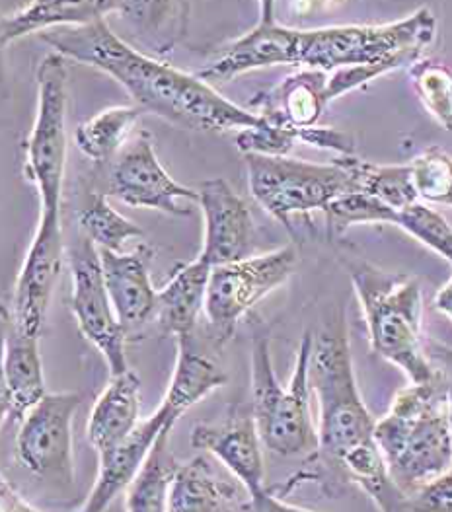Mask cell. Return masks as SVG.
Segmentation results:
<instances>
[{
	"mask_svg": "<svg viewBox=\"0 0 452 512\" xmlns=\"http://www.w3.org/2000/svg\"><path fill=\"white\" fill-rule=\"evenodd\" d=\"M310 388L318 402L316 452L306 458L299 474L269 489L283 497L306 481H316L324 487L341 481L363 489L380 512L406 509L408 499L392 483L378 450L377 421L361 398L343 326L314 337Z\"/></svg>",
	"mask_w": 452,
	"mask_h": 512,
	"instance_id": "6da1fadb",
	"label": "cell"
},
{
	"mask_svg": "<svg viewBox=\"0 0 452 512\" xmlns=\"http://www.w3.org/2000/svg\"><path fill=\"white\" fill-rule=\"evenodd\" d=\"M39 37L61 57L110 74L129 92L139 110L178 127L223 133L260 123L254 111L232 104L195 74L178 71L127 45L113 34L106 20L55 28Z\"/></svg>",
	"mask_w": 452,
	"mask_h": 512,
	"instance_id": "7a4b0ae2",
	"label": "cell"
},
{
	"mask_svg": "<svg viewBox=\"0 0 452 512\" xmlns=\"http://www.w3.org/2000/svg\"><path fill=\"white\" fill-rule=\"evenodd\" d=\"M375 440L388 476L406 499L452 470L447 376L400 390L375 423Z\"/></svg>",
	"mask_w": 452,
	"mask_h": 512,
	"instance_id": "3957f363",
	"label": "cell"
},
{
	"mask_svg": "<svg viewBox=\"0 0 452 512\" xmlns=\"http://www.w3.org/2000/svg\"><path fill=\"white\" fill-rule=\"evenodd\" d=\"M371 349L402 368L412 384H431L445 376L423 343V294L415 277L382 271L367 261L349 265Z\"/></svg>",
	"mask_w": 452,
	"mask_h": 512,
	"instance_id": "277c9868",
	"label": "cell"
},
{
	"mask_svg": "<svg viewBox=\"0 0 452 512\" xmlns=\"http://www.w3.org/2000/svg\"><path fill=\"white\" fill-rule=\"evenodd\" d=\"M437 32L429 8L390 24H353L302 30L301 65L334 73L349 67H382L388 73L421 61Z\"/></svg>",
	"mask_w": 452,
	"mask_h": 512,
	"instance_id": "5b68a950",
	"label": "cell"
},
{
	"mask_svg": "<svg viewBox=\"0 0 452 512\" xmlns=\"http://www.w3.org/2000/svg\"><path fill=\"white\" fill-rule=\"evenodd\" d=\"M314 337L304 333L287 386L275 376L269 335L262 324L252 335V419L265 448L277 456H310L318 437L310 415V357Z\"/></svg>",
	"mask_w": 452,
	"mask_h": 512,
	"instance_id": "8992f818",
	"label": "cell"
},
{
	"mask_svg": "<svg viewBox=\"0 0 452 512\" xmlns=\"http://www.w3.org/2000/svg\"><path fill=\"white\" fill-rule=\"evenodd\" d=\"M252 197L291 230L293 215L326 211L332 201L355 191L351 176L336 164H314L289 156L246 154Z\"/></svg>",
	"mask_w": 452,
	"mask_h": 512,
	"instance_id": "52a82bcc",
	"label": "cell"
},
{
	"mask_svg": "<svg viewBox=\"0 0 452 512\" xmlns=\"http://www.w3.org/2000/svg\"><path fill=\"white\" fill-rule=\"evenodd\" d=\"M67 59L43 57L38 69V113L26 147V174L38 187L41 213H61L67 170Z\"/></svg>",
	"mask_w": 452,
	"mask_h": 512,
	"instance_id": "ba28073f",
	"label": "cell"
},
{
	"mask_svg": "<svg viewBox=\"0 0 452 512\" xmlns=\"http://www.w3.org/2000/svg\"><path fill=\"white\" fill-rule=\"evenodd\" d=\"M297 263V250L285 246L265 256L213 267L203 310L211 339L223 349L240 320L267 294L285 285L295 273Z\"/></svg>",
	"mask_w": 452,
	"mask_h": 512,
	"instance_id": "9c48e42d",
	"label": "cell"
},
{
	"mask_svg": "<svg viewBox=\"0 0 452 512\" xmlns=\"http://www.w3.org/2000/svg\"><path fill=\"white\" fill-rule=\"evenodd\" d=\"M78 403L75 392L47 394L22 419L16 437V462L59 489L75 485L73 419Z\"/></svg>",
	"mask_w": 452,
	"mask_h": 512,
	"instance_id": "30bf717a",
	"label": "cell"
},
{
	"mask_svg": "<svg viewBox=\"0 0 452 512\" xmlns=\"http://www.w3.org/2000/svg\"><path fill=\"white\" fill-rule=\"evenodd\" d=\"M73 296L71 308L75 314L78 330L88 343H92L104 357L112 376L127 370L125 341L127 331L119 324L113 310L110 294L106 289L100 252L80 232L75 246L69 252Z\"/></svg>",
	"mask_w": 452,
	"mask_h": 512,
	"instance_id": "8fae6325",
	"label": "cell"
},
{
	"mask_svg": "<svg viewBox=\"0 0 452 512\" xmlns=\"http://www.w3.org/2000/svg\"><path fill=\"white\" fill-rule=\"evenodd\" d=\"M110 195L133 209H152L170 217H189L197 203L195 189L176 182L160 164L152 135L139 131L115 156L110 170Z\"/></svg>",
	"mask_w": 452,
	"mask_h": 512,
	"instance_id": "7c38bea8",
	"label": "cell"
},
{
	"mask_svg": "<svg viewBox=\"0 0 452 512\" xmlns=\"http://www.w3.org/2000/svg\"><path fill=\"white\" fill-rule=\"evenodd\" d=\"M63 254L61 213H41L12 294V326L24 335L39 337L43 330L45 314L63 269Z\"/></svg>",
	"mask_w": 452,
	"mask_h": 512,
	"instance_id": "4fadbf2b",
	"label": "cell"
},
{
	"mask_svg": "<svg viewBox=\"0 0 452 512\" xmlns=\"http://www.w3.org/2000/svg\"><path fill=\"white\" fill-rule=\"evenodd\" d=\"M301 36L302 30L277 22L273 2H262L254 30L225 45L195 76L215 88L256 69L301 65Z\"/></svg>",
	"mask_w": 452,
	"mask_h": 512,
	"instance_id": "5bb4252c",
	"label": "cell"
},
{
	"mask_svg": "<svg viewBox=\"0 0 452 512\" xmlns=\"http://www.w3.org/2000/svg\"><path fill=\"white\" fill-rule=\"evenodd\" d=\"M205 220V242L199 259L211 269L248 259L254 246V220L246 201L223 180H207L197 191Z\"/></svg>",
	"mask_w": 452,
	"mask_h": 512,
	"instance_id": "9a60e30c",
	"label": "cell"
},
{
	"mask_svg": "<svg viewBox=\"0 0 452 512\" xmlns=\"http://www.w3.org/2000/svg\"><path fill=\"white\" fill-rule=\"evenodd\" d=\"M174 425L176 423L170 419L168 411L160 405L121 444L100 454L96 483L78 512L108 511L113 501L127 491L131 481L139 474L160 433L172 431Z\"/></svg>",
	"mask_w": 452,
	"mask_h": 512,
	"instance_id": "2e32d148",
	"label": "cell"
},
{
	"mask_svg": "<svg viewBox=\"0 0 452 512\" xmlns=\"http://www.w3.org/2000/svg\"><path fill=\"white\" fill-rule=\"evenodd\" d=\"M191 446L213 454L242 485L248 499L264 493L262 440L252 417L228 419L219 425L201 423L191 431Z\"/></svg>",
	"mask_w": 452,
	"mask_h": 512,
	"instance_id": "e0dca14e",
	"label": "cell"
},
{
	"mask_svg": "<svg viewBox=\"0 0 452 512\" xmlns=\"http://www.w3.org/2000/svg\"><path fill=\"white\" fill-rule=\"evenodd\" d=\"M176 343V368L168 392L160 403L174 423H178V419L191 405L207 398L228 380L225 368L219 365L217 359L221 347L211 339L209 333L203 337L199 331H191L188 335L178 337Z\"/></svg>",
	"mask_w": 452,
	"mask_h": 512,
	"instance_id": "ac0fdd59",
	"label": "cell"
},
{
	"mask_svg": "<svg viewBox=\"0 0 452 512\" xmlns=\"http://www.w3.org/2000/svg\"><path fill=\"white\" fill-rule=\"evenodd\" d=\"M100 252L106 289L112 300L115 316L127 335L147 326L154 318L156 291L149 275L152 252L147 246L131 254Z\"/></svg>",
	"mask_w": 452,
	"mask_h": 512,
	"instance_id": "d6986e66",
	"label": "cell"
},
{
	"mask_svg": "<svg viewBox=\"0 0 452 512\" xmlns=\"http://www.w3.org/2000/svg\"><path fill=\"white\" fill-rule=\"evenodd\" d=\"M328 96V73L304 69L281 80L271 90L260 92L250 100V108L265 121L306 129L318 125L322 113L330 106Z\"/></svg>",
	"mask_w": 452,
	"mask_h": 512,
	"instance_id": "ffe728a7",
	"label": "cell"
},
{
	"mask_svg": "<svg viewBox=\"0 0 452 512\" xmlns=\"http://www.w3.org/2000/svg\"><path fill=\"white\" fill-rule=\"evenodd\" d=\"M246 503L238 481L219 476L205 456H197L180 462L168 495V512H242Z\"/></svg>",
	"mask_w": 452,
	"mask_h": 512,
	"instance_id": "44dd1931",
	"label": "cell"
},
{
	"mask_svg": "<svg viewBox=\"0 0 452 512\" xmlns=\"http://www.w3.org/2000/svg\"><path fill=\"white\" fill-rule=\"evenodd\" d=\"M139 411L141 378L127 368L123 374L112 376L88 419V442L98 456L121 444L137 429L141 423Z\"/></svg>",
	"mask_w": 452,
	"mask_h": 512,
	"instance_id": "7402d4cb",
	"label": "cell"
},
{
	"mask_svg": "<svg viewBox=\"0 0 452 512\" xmlns=\"http://www.w3.org/2000/svg\"><path fill=\"white\" fill-rule=\"evenodd\" d=\"M209 275L211 267L199 257L189 263H180L174 269L168 285L156 294L152 322L162 335L178 339L197 330L205 310Z\"/></svg>",
	"mask_w": 452,
	"mask_h": 512,
	"instance_id": "603a6c76",
	"label": "cell"
},
{
	"mask_svg": "<svg viewBox=\"0 0 452 512\" xmlns=\"http://www.w3.org/2000/svg\"><path fill=\"white\" fill-rule=\"evenodd\" d=\"M125 2L113 0H43L32 2L14 16L0 20V47L10 45L16 39L43 34L55 28L86 26L98 20H106L110 14L123 12Z\"/></svg>",
	"mask_w": 452,
	"mask_h": 512,
	"instance_id": "cb8c5ba5",
	"label": "cell"
},
{
	"mask_svg": "<svg viewBox=\"0 0 452 512\" xmlns=\"http://www.w3.org/2000/svg\"><path fill=\"white\" fill-rule=\"evenodd\" d=\"M4 378L10 398V417L22 423V419L47 396L38 337L24 335L10 326L4 347Z\"/></svg>",
	"mask_w": 452,
	"mask_h": 512,
	"instance_id": "d4e9b609",
	"label": "cell"
},
{
	"mask_svg": "<svg viewBox=\"0 0 452 512\" xmlns=\"http://www.w3.org/2000/svg\"><path fill=\"white\" fill-rule=\"evenodd\" d=\"M334 162L351 176L355 191L375 197L392 211H404L410 205L421 203L410 164L382 166L359 160L357 156H338Z\"/></svg>",
	"mask_w": 452,
	"mask_h": 512,
	"instance_id": "484cf974",
	"label": "cell"
},
{
	"mask_svg": "<svg viewBox=\"0 0 452 512\" xmlns=\"http://www.w3.org/2000/svg\"><path fill=\"white\" fill-rule=\"evenodd\" d=\"M170 433L154 442L143 468L125 491V512H168V495L180 462L170 452Z\"/></svg>",
	"mask_w": 452,
	"mask_h": 512,
	"instance_id": "4316f807",
	"label": "cell"
},
{
	"mask_svg": "<svg viewBox=\"0 0 452 512\" xmlns=\"http://www.w3.org/2000/svg\"><path fill=\"white\" fill-rule=\"evenodd\" d=\"M141 113L143 111L137 106H113L100 111L92 119L78 125L75 133L76 147L94 162L115 158L121 148L125 147Z\"/></svg>",
	"mask_w": 452,
	"mask_h": 512,
	"instance_id": "83f0119b",
	"label": "cell"
},
{
	"mask_svg": "<svg viewBox=\"0 0 452 512\" xmlns=\"http://www.w3.org/2000/svg\"><path fill=\"white\" fill-rule=\"evenodd\" d=\"M78 224L82 234L102 252L121 254L123 246L129 240L145 236V230L141 226L121 217L100 193L90 195L88 205L78 217Z\"/></svg>",
	"mask_w": 452,
	"mask_h": 512,
	"instance_id": "f1b7e54d",
	"label": "cell"
},
{
	"mask_svg": "<svg viewBox=\"0 0 452 512\" xmlns=\"http://www.w3.org/2000/svg\"><path fill=\"white\" fill-rule=\"evenodd\" d=\"M410 80L423 108L447 131H452V71L435 61H417Z\"/></svg>",
	"mask_w": 452,
	"mask_h": 512,
	"instance_id": "f546056e",
	"label": "cell"
},
{
	"mask_svg": "<svg viewBox=\"0 0 452 512\" xmlns=\"http://www.w3.org/2000/svg\"><path fill=\"white\" fill-rule=\"evenodd\" d=\"M415 189L423 201L447 205L452 193V158L439 147L423 150L410 162Z\"/></svg>",
	"mask_w": 452,
	"mask_h": 512,
	"instance_id": "4dcf8cb0",
	"label": "cell"
},
{
	"mask_svg": "<svg viewBox=\"0 0 452 512\" xmlns=\"http://www.w3.org/2000/svg\"><path fill=\"white\" fill-rule=\"evenodd\" d=\"M396 226L452 263V226L443 215L425 203H415L404 211H398Z\"/></svg>",
	"mask_w": 452,
	"mask_h": 512,
	"instance_id": "1f68e13d",
	"label": "cell"
},
{
	"mask_svg": "<svg viewBox=\"0 0 452 512\" xmlns=\"http://www.w3.org/2000/svg\"><path fill=\"white\" fill-rule=\"evenodd\" d=\"M324 213L328 217V226L336 234L345 232L349 226H355V224H378V222L396 224V215H398V211H392L375 197L359 191L341 195L328 205Z\"/></svg>",
	"mask_w": 452,
	"mask_h": 512,
	"instance_id": "d6a6232c",
	"label": "cell"
},
{
	"mask_svg": "<svg viewBox=\"0 0 452 512\" xmlns=\"http://www.w3.org/2000/svg\"><path fill=\"white\" fill-rule=\"evenodd\" d=\"M260 117V115H258ZM297 141V129L269 123L260 117V123L250 129H242L236 135V148L246 154L258 156H287Z\"/></svg>",
	"mask_w": 452,
	"mask_h": 512,
	"instance_id": "836d02e7",
	"label": "cell"
},
{
	"mask_svg": "<svg viewBox=\"0 0 452 512\" xmlns=\"http://www.w3.org/2000/svg\"><path fill=\"white\" fill-rule=\"evenodd\" d=\"M406 509L410 512H452V470L408 497Z\"/></svg>",
	"mask_w": 452,
	"mask_h": 512,
	"instance_id": "e575fe53",
	"label": "cell"
},
{
	"mask_svg": "<svg viewBox=\"0 0 452 512\" xmlns=\"http://www.w3.org/2000/svg\"><path fill=\"white\" fill-rule=\"evenodd\" d=\"M297 141L310 145V147L324 148V150H334L341 156H353L355 154V143L353 139L338 131L334 127H306V129H297Z\"/></svg>",
	"mask_w": 452,
	"mask_h": 512,
	"instance_id": "d590c367",
	"label": "cell"
},
{
	"mask_svg": "<svg viewBox=\"0 0 452 512\" xmlns=\"http://www.w3.org/2000/svg\"><path fill=\"white\" fill-rule=\"evenodd\" d=\"M10 326H12V314L4 304H0V427H2V421L6 417H10V398H8L6 378H4V347H6V337H8ZM4 483L6 481L0 477V487Z\"/></svg>",
	"mask_w": 452,
	"mask_h": 512,
	"instance_id": "8d00e7d4",
	"label": "cell"
},
{
	"mask_svg": "<svg viewBox=\"0 0 452 512\" xmlns=\"http://www.w3.org/2000/svg\"><path fill=\"white\" fill-rule=\"evenodd\" d=\"M244 511L248 512H312L301 509V507H295V505H289L283 497L275 495L269 487L265 489L264 493L248 499Z\"/></svg>",
	"mask_w": 452,
	"mask_h": 512,
	"instance_id": "74e56055",
	"label": "cell"
},
{
	"mask_svg": "<svg viewBox=\"0 0 452 512\" xmlns=\"http://www.w3.org/2000/svg\"><path fill=\"white\" fill-rule=\"evenodd\" d=\"M0 503L4 507V512H39L22 495H18L8 483L0 487Z\"/></svg>",
	"mask_w": 452,
	"mask_h": 512,
	"instance_id": "f35d334b",
	"label": "cell"
},
{
	"mask_svg": "<svg viewBox=\"0 0 452 512\" xmlns=\"http://www.w3.org/2000/svg\"><path fill=\"white\" fill-rule=\"evenodd\" d=\"M435 308L452 320V277L449 283L435 296Z\"/></svg>",
	"mask_w": 452,
	"mask_h": 512,
	"instance_id": "ab89813d",
	"label": "cell"
},
{
	"mask_svg": "<svg viewBox=\"0 0 452 512\" xmlns=\"http://www.w3.org/2000/svg\"><path fill=\"white\" fill-rule=\"evenodd\" d=\"M429 357H431V359L435 357V359H439L443 365L452 368V349H449V347H443V345L433 343V345H431V353H429Z\"/></svg>",
	"mask_w": 452,
	"mask_h": 512,
	"instance_id": "60d3db41",
	"label": "cell"
},
{
	"mask_svg": "<svg viewBox=\"0 0 452 512\" xmlns=\"http://www.w3.org/2000/svg\"><path fill=\"white\" fill-rule=\"evenodd\" d=\"M449 411H451V433H452V382H449Z\"/></svg>",
	"mask_w": 452,
	"mask_h": 512,
	"instance_id": "b9f144b4",
	"label": "cell"
},
{
	"mask_svg": "<svg viewBox=\"0 0 452 512\" xmlns=\"http://www.w3.org/2000/svg\"><path fill=\"white\" fill-rule=\"evenodd\" d=\"M447 205H449V207H452V193L451 197H449V201H447Z\"/></svg>",
	"mask_w": 452,
	"mask_h": 512,
	"instance_id": "7bdbcfd3",
	"label": "cell"
},
{
	"mask_svg": "<svg viewBox=\"0 0 452 512\" xmlns=\"http://www.w3.org/2000/svg\"><path fill=\"white\" fill-rule=\"evenodd\" d=\"M0 512H4V507H2V503H0Z\"/></svg>",
	"mask_w": 452,
	"mask_h": 512,
	"instance_id": "ee69618b",
	"label": "cell"
}]
</instances>
